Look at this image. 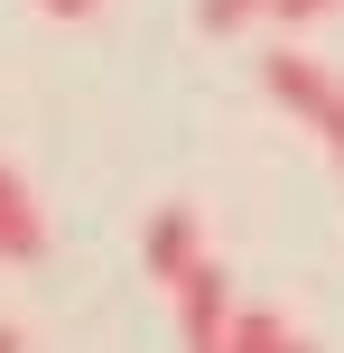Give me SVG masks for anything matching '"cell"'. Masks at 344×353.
<instances>
[{"mask_svg": "<svg viewBox=\"0 0 344 353\" xmlns=\"http://www.w3.org/2000/svg\"><path fill=\"white\" fill-rule=\"evenodd\" d=\"M261 84H270V103H289L298 121H307L316 140H326L335 159H344V84H335L326 65H316L307 47H270V56H261Z\"/></svg>", "mask_w": 344, "mask_h": 353, "instance_id": "obj_1", "label": "cell"}, {"mask_svg": "<svg viewBox=\"0 0 344 353\" xmlns=\"http://www.w3.org/2000/svg\"><path fill=\"white\" fill-rule=\"evenodd\" d=\"M37 10H47V19H93L103 0H37Z\"/></svg>", "mask_w": 344, "mask_h": 353, "instance_id": "obj_8", "label": "cell"}, {"mask_svg": "<svg viewBox=\"0 0 344 353\" xmlns=\"http://www.w3.org/2000/svg\"><path fill=\"white\" fill-rule=\"evenodd\" d=\"M0 353H28V335H19V325H0Z\"/></svg>", "mask_w": 344, "mask_h": 353, "instance_id": "obj_9", "label": "cell"}, {"mask_svg": "<svg viewBox=\"0 0 344 353\" xmlns=\"http://www.w3.org/2000/svg\"><path fill=\"white\" fill-rule=\"evenodd\" d=\"M233 325H242L233 279H223V261H205L196 279L177 288V335H186V353H233Z\"/></svg>", "mask_w": 344, "mask_h": 353, "instance_id": "obj_2", "label": "cell"}, {"mask_svg": "<svg viewBox=\"0 0 344 353\" xmlns=\"http://www.w3.org/2000/svg\"><path fill=\"white\" fill-rule=\"evenodd\" d=\"M233 353H316L307 335H298L279 307H242V325H233Z\"/></svg>", "mask_w": 344, "mask_h": 353, "instance_id": "obj_5", "label": "cell"}, {"mask_svg": "<svg viewBox=\"0 0 344 353\" xmlns=\"http://www.w3.org/2000/svg\"><path fill=\"white\" fill-rule=\"evenodd\" d=\"M252 19H270V0H196L205 37H233V28H252Z\"/></svg>", "mask_w": 344, "mask_h": 353, "instance_id": "obj_6", "label": "cell"}, {"mask_svg": "<svg viewBox=\"0 0 344 353\" xmlns=\"http://www.w3.org/2000/svg\"><path fill=\"white\" fill-rule=\"evenodd\" d=\"M140 251H149V279L177 298V288L205 270V223H196V205H159V214H149V242H140Z\"/></svg>", "mask_w": 344, "mask_h": 353, "instance_id": "obj_3", "label": "cell"}, {"mask_svg": "<svg viewBox=\"0 0 344 353\" xmlns=\"http://www.w3.org/2000/svg\"><path fill=\"white\" fill-rule=\"evenodd\" d=\"M37 251H47V214H37L28 176L0 168V261H37Z\"/></svg>", "mask_w": 344, "mask_h": 353, "instance_id": "obj_4", "label": "cell"}, {"mask_svg": "<svg viewBox=\"0 0 344 353\" xmlns=\"http://www.w3.org/2000/svg\"><path fill=\"white\" fill-rule=\"evenodd\" d=\"M326 10H344V0H270L279 28H307V19H326Z\"/></svg>", "mask_w": 344, "mask_h": 353, "instance_id": "obj_7", "label": "cell"}]
</instances>
